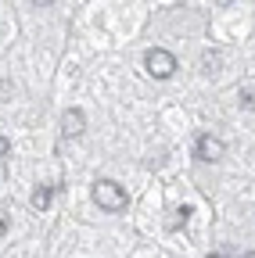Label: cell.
I'll return each mask as SVG.
<instances>
[{
    "instance_id": "cell-3",
    "label": "cell",
    "mask_w": 255,
    "mask_h": 258,
    "mask_svg": "<svg viewBox=\"0 0 255 258\" xmlns=\"http://www.w3.org/2000/svg\"><path fill=\"white\" fill-rule=\"evenodd\" d=\"M194 154H198V161H219L223 154H227V144H223L219 137H212V133H201L198 144H194Z\"/></svg>"
},
{
    "instance_id": "cell-8",
    "label": "cell",
    "mask_w": 255,
    "mask_h": 258,
    "mask_svg": "<svg viewBox=\"0 0 255 258\" xmlns=\"http://www.w3.org/2000/svg\"><path fill=\"white\" fill-rule=\"evenodd\" d=\"M8 151H11V144H8L4 137H0V161H4V158H8Z\"/></svg>"
},
{
    "instance_id": "cell-2",
    "label": "cell",
    "mask_w": 255,
    "mask_h": 258,
    "mask_svg": "<svg viewBox=\"0 0 255 258\" xmlns=\"http://www.w3.org/2000/svg\"><path fill=\"white\" fill-rule=\"evenodd\" d=\"M144 69H147L151 79H169V76L176 72V57H173L169 50H162V47H151V50L144 54Z\"/></svg>"
},
{
    "instance_id": "cell-10",
    "label": "cell",
    "mask_w": 255,
    "mask_h": 258,
    "mask_svg": "<svg viewBox=\"0 0 255 258\" xmlns=\"http://www.w3.org/2000/svg\"><path fill=\"white\" fill-rule=\"evenodd\" d=\"M209 258H227V254H219V251H216V254H209Z\"/></svg>"
},
{
    "instance_id": "cell-7",
    "label": "cell",
    "mask_w": 255,
    "mask_h": 258,
    "mask_svg": "<svg viewBox=\"0 0 255 258\" xmlns=\"http://www.w3.org/2000/svg\"><path fill=\"white\" fill-rule=\"evenodd\" d=\"M8 226H11V215H8V212H0V237L8 233Z\"/></svg>"
},
{
    "instance_id": "cell-11",
    "label": "cell",
    "mask_w": 255,
    "mask_h": 258,
    "mask_svg": "<svg viewBox=\"0 0 255 258\" xmlns=\"http://www.w3.org/2000/svg\"><path fill=\"white\" fill-rule=\"evenodd\" d=\"M244 258H255V251H248V254H244Z\"/></svg>"
},
{
    "instance_id": "cell-1",
    "label": "cell",
    "mask_w": 255,
    "mask_h": 258,
    "mask_svg": "<svg viewBox=\"0 0 255 258\" xmlns=\"http://www.w3.org/2000/svg\"><path fill=\"white\" fill-rule=\"evenodd\" d=\"M93 201H97V208H105V212H122L126 208V190L115 179H97L93 183Z\"/></svg>"
},
{
    "instance_id": "cell-4",
    "label": "cell",
    "mask_w": 255,
    "mask_h": 258,
    "mask_svg": "<svg viewBox=\"0 0 255 258\" xmlns=\"http://www.w3.org/2000/svg\"><path fill=\"white\" fill-rule=\"evenodd\" d=\"M83 129H86L83 111H79V108H69L65 118H61V133H65V137H83Z\"/></svg>"
},
{
    "instance_id": "cell-9",
    "label": "cell",
    "mask_w": 255,
    "mask_h": 258,
    "mask_svg": "<svg viewBox=\"0 0 255 258\" xmlns=\"http://www.w3.org/2000/svg\"><path fill=\"white\" fill-rule=\"evenodd\" d=\"M33 4H36V8H47V4H54V0H33Z\"/></svg>"
},
{
    "instance_id": "cell-5",
    "label": "cell",
    "mask_w": 255,
    "mask_h": 258,
    "mask_svg": "<svg viewBox=\"0 0 255 258\" xmlns=\"http://www.w3.org/2000/svg\"><path fill=\"white\" fill-rule=\"evenodd\" d=\"M54 190H58V186H36V190H33V198H29V201H33V208H36V212H47V208H50Z\"/></svg>"
},
{
    "instance_id": "cell-6",
    "label": "cell",
    "mask_w": 255,
    "mask_h": 258,
    "mask_svg": "<svg viewBox=\"0 0 255 258\" xmlns=\"http://www.w3.org/2000/svg\"><path fill=\"white\" fill-rule=\"evenodd\" d=\"M237 101H241V108H248V111H255V86H244V90L237 93Z\"/></svg>"
},
{
    "instance_id": "cell-12",
    "label": "cell",
    "mask_w": 255,
    "mask_h": 258,
    "mask_svg": "<svg viewBox=\"0 0 255 258\" xmlns=\"http://www.w3.org/2000/svg\"><path fill=\"white\" fill-rule=\"evenodd\" d=\"M219 4H230V0H219Z\"/></svg>"
}]
</instances>
